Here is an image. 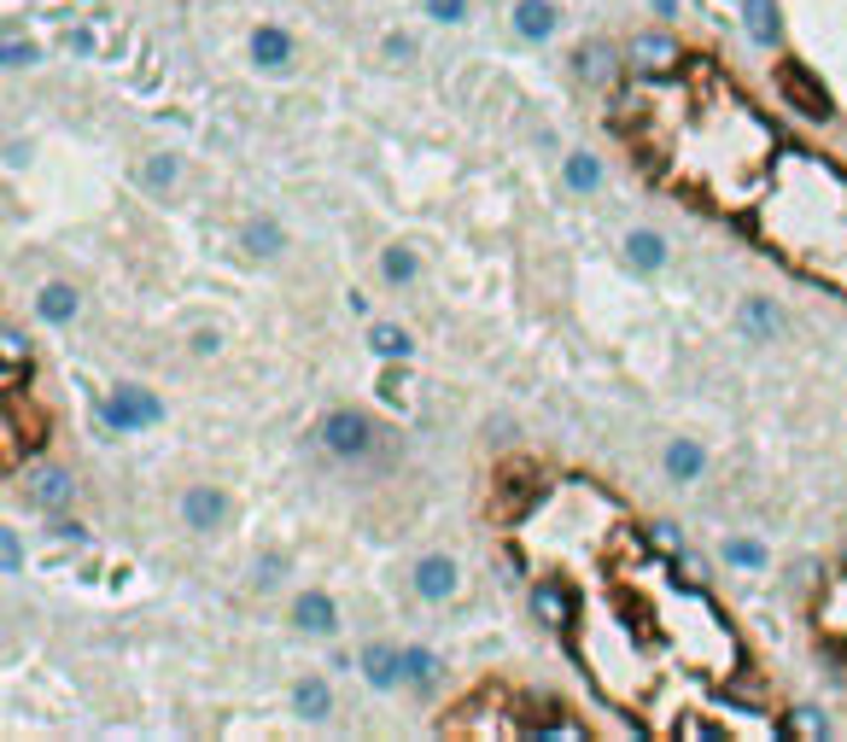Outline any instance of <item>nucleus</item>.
<instances>
[{
  "instance_id": "13",
  "label": "nucleus",
  "mask_w": 847,
  "mask_h": 742,
  "mask_svg": "<svg viewBox=\"0 0 847 742\" xmlns=\"http://www.w3.org/2000/svg\"><path fill=\"white\" fill-rule=\"evenodd\" d=\"M742 24H749V35L760 41V48H772L777 41V0H742Z\"/></svg>"
},
{
  "instance_id": "9",
  "label": "nucleus",
  "mask_w": 847,
  "mask_h": 742,
  "mask_svg": "<svg viewBox=\"0 0 847 742\" xmlns=\"http://www.w3.org/2000/svg\"><path fill=\"white\" fill-rule=\"evenodd\" d=\"M514 30L526 41H550L555 35V7L550 0H521V7H514Z\"/></svg>"
},
{
  "instance_id": "20",
  "label": "nucleus",
  "mask_w": 847,
  "mask_h": 742,
  "mask_svg": "<svg viewBox=\"0 0 847 742\" xmlns=\"http://www.w3.org/2000/svg\"><path fill=\"white\" fill-rule=\"evenodd\" d=\"M596 181H603V164H596L590 153H573V158H567V188H573V194H590Z\"/></svg>"
},
{
  "instance_id": "33",
  "label": "nucleus",
  "mask_w": 847,
  "mask_h": 742,
  "mask_svg": "<svg viewBox=\"0 0 847 742\" xmlns=\"http://www.w3.org/2000/svg\"><path fill=\"white\" fill-rule=\"evenodd\" d=\"M655 7H660V12H672V7H678V0H655Z\"/></svg>"
},
{
  "instance_id": "23",
  "label": "nucleus",
  "mask_w": 847,
  "mask_h": 742,
  "mask_svg": "<svg viewBox=\"0 0 847 742\" xmlns=\"http://www.w3.org/2000/svg\"><path fill=\"white\" fill-rule=\"evenodd\" d=\"M245 245H252V258H281V229L275 222H252V229H245Z\"/></svg>"
},
{
  "instance_id": "15",
  "label": "nucleus",
  "mask_w": 847,
  "mask_h": 742,
  "mask_svg": "<svg viewBox=\"0 0 847 742\" xmlns=\"http://www.w3.org/2000/svg\"><path fill=\"white\" fill-rule=\"evenodd\" d=\"M35 311H41V322H71L76 316V293H71L65 281H53V286H41Z\"/></svg>"
},
{
  "instance_id": "26",
  "label": "nucleus",
  "mask_w": 847,
  "mask_h": 742,
  "mask_svg": "<svg viewBox=\"0 0 847 742\" xmlns=\"http://www.w3.org/2000/svg\"><path fill=\"white\" fill-rule=\"evenodd\" d=\"M427 12L439 18V24H462V18H468V0H427Z\"/></svg>"
},
{
  "instance_id": "14",
  "label": "nucleus",
  "mask_w": 847,
  "mask_h": 742,
  "mask_svg": "<svg viewBox=\"0 0 847 742\" xmlns=\"http://www.w3.org/2000/svg\"><path fill=\"white\" fill-rule=\"evenodd\" d=\"M742 327H749V339H777L783 316H777L772 299H749V304H742Z\"/></svg>"
},
{
  "instance_id": "1",
  "label": "nucleus",
  "mask_w": 847,
  "mask_h": 742,
  "mask_svg": "<svg viewBox=\"0 0 847 742\" xmlns=\"http://www.w3.org/2000/svg\"><path fill=\"white\" fill-rule=\"evenodd\" d=\"M777 94H783V106H795L801 117H818V123L836 112V106H830V88H824V82H818L807 65H795V59L777 71Z\"/></svg>"
},
{
  "instance_id": "21",
  "label": "nucleus",
  "mask_w": 847,
  "mask_h": 742,
  "mask_svg": "<svg viewBox=\"0 0 847 742\" xmlns=\"http://www.w3.org/2000/svg\"><path fill=\"white\" fill-rule=\"evenodd\" d=\"M327 708H334V702H327V684H322V678H304V684H299V713L304 719H327Z\"/></svg>"
},
{
  "instance_id": "18",
  "label": "nucleus",
  "mask_w": 847,
  "mask_h": 742,
  "mask_svg": "<svg viewBox=\"0 0 847 742\" xmlns=\"http://www.w3.org/2000/svg\"><path fill=\"white\" fill-rule=\"evenodd\" d=\"M667 473H672V480H696V473H701V445L696 439H672L667 445Z\"/></svg>"
},
{
  "instance_id": "4",
  "label": "nucleus",
  "mask_w": 847,
  "mask_h": 742,
  "mask_svg": "<svg viewBox=\"0 0 847 742\" xmlns=\"http://www.w3.org/2000/svg\"><path fill=\"white\" fill-rule=\"evenodd\" d=\"M24 491H30L35 509H65L76 498V480L65 468H35V473H24Z\"/></svg>"
},
{
  "instance_id": "29",
  "label": "nucleus",
  "mask_w": 847,
  "mask_h": 742,
  "mask_svg": "<svg viewBox=\"0 0 847 742\" xmlns=\"http://www.w3.org/2000/svg\"><path fill=\"white\" fill-rule=\"evenodd\" d=\"M30 59H35L30 41H7V65H12V71H18V65H30Z\"/></svg>"
},
{
  "instance_id": "12",
  "label": "nucleus",
  "mask_w": 847,
  "mask_h": 742,
  "mask_svg": "<svg viewBox=\"0 0 847 742\" xmlns=\"http://www.w3.org/2000/svg\"><path fill=\"white\" fill-rule=\"evenodd\" d=\"M252 59L263 71H281L286 59H293V41H286V30H275V24H263L258 35H252Z\"/></svg>"
},
{
  "instance_id": "22",
  "label": "nucleus",
  "mask_w": 847,
  "mask_h": 742,
  "mask_svg": "<svg viewBox=\"0 0 847 742\" xmlns=\"http://www.w3.org/2000/svg\"><path fill=\"white\" fill-rule=\"evenodd\" d=\"M783 736H795V742H818V736H830V725H824V713H813V708H801L790 725H783Z\"/></svg>"
},
{
  "instance_id": "5",
  "label": "nucleus",
  "mask_w": 847,
  "mask_h": 742,
  "mask_svg": "<svg viewBox=\"0 0 847 742\" xmlns=\"http://www.w3.org/2000/svg\"><path fill=\"white\" fill-rule=\"evenodd\" d=\"M181 521H188L194 532H217L222 521H229V498L211 485H194L188 498H181Z\"/></svg>"
},
{
  "instance_id": "30",
  "label": "nucleus",
  "mask_w": 847,
  "mask_h": 742,
  "mask_svg": "<svg viewBox=\"0 0 847 742\" xmlns=\"http://www.w3.org/2000/svg\"><path fill=\"white\" fill-rule=\"evenodd\" d=\"M281 579V555H263V567H258V585H275Z\"/></svg>"
},
{
  "instance_id": "3",
  "label": "nucleus",
  "mask_w": 847,
  "mask_h": 742,
  "mask_svg": "<svg viewBox=\"0 0 847 742\" xmlns=\"http://www.w3.org/2000/svg\"><path fill=\"white\" fill-rule=\"evenodd\" d=\"M322 432H327V450H334V457H368V445H375V427H368L357 409H334V416L322 421Z\"/></svg>"
},
{
  "instance_id": "17",
  "label": "nucleus",
  "mask_w": 847,
  "mask_h": 742,
  "mask_svg": "<svg viewBox=\"0 0 847 742\" xmlns=\"http://www.w3.org/2000/svg\"><path fill=\"white\" fill-rule=\"evenodd\" d=\"M626 252H631L637 270H660V263H667V240L649 234V229H637V234L626 240Z\"/></svg>"
},
{
  "instance_id": "6",
  "label": "nucleus",
  "mask_w": 847,
  "mask_h": 742,
  "mask_svg": "<svg viewBox=\"0 0 847 742\" xmlns=\"http://www.w3.org/2000/svg\"><path fill=\"white\" fill-rule=\"evenodd\" d=\"M631 65L649 71V76L672 71V65H678V41H672V35H637V41H631Z\"/></svg>"
},
{
  "instance_id": "31",
  "label": "nucleus",
  "mask_w": 847,
  "mask_h": 742,
  "mask_svg": "<svg viewBox=\"0 0 847 742\" xmlns=\"http://www.w3.org/2000/svg\"><path fill=\"white\" fill-rule=\"evenodd\" d=\"M386 53L391 59H409V53H416V41H409V35H386Z\"/></svg>"
},
{
  "instance_id": "11",
  "label": "nucleus",
  "mask_w": 847,
  "mask_h": 742,
  "mask_svg": "<svg viewBox=\"0 0 847 742\" xmlns=\"http://www.w3.org/2000/svg\"><path fill=\"white\" fill-rule=\"evenodd\" d=\"M293 614H299V626H304V631H316V637H327V631L339 626V614H334V603H327L322 591H304Z\"/></svg>"
},
{
  "instance_id": "28",
  "label": "nucleus",
  "mask_w": 847,
  "mask_h": 742,
  "mask_svg": "<svg viewBox=\"0 0 847 742\" xmlns=\"http://www.w3.org/2000/svg\"><path fill=\"white\" fill-rule=\"evenodd\" d=\"M147 181H153V188H170V181H176V158H170V153L153 158V164H147Z\"/></svg>"
},
{
  "instance_id": "16",
  "label": "nucleus",
  "mask_w": 847,
  "mask_h": 742,
  "mask_svg": "<svg viewBox=\"0 0 847 742\" xmlns=\"http://www.w3.org/2000/svg\"><path fill=\"white\" fill-rule=\"evenodd\" d=\"M532 608H538V614H544V626H555V631H562V626H567V614H573V603H567V591H562V585H538V591H532Z\"/></svg>"
},
{
  "instance_id": "8",
  "label": "nucleus",
  "mask_w": 847,
  "mask_h": 742,
  "mask_svg": "<svg viewBox=\"0 0 847 742\" xmlns=\"http://www.w3.org/2000/svg\"><path fill=\"white\" fill-rule=\"evenodd\" d=\"M416 591L427 596V603H445V596L457 591V562H445V555H427V562L416 567Z\"/></svg>"
},
{
  "instance_id": "2",
  "label": "nucleus",
  "mask_w": 847,
  "mask_h": 742,
  "mask_svg": "<svg viewBox=\"0 0 847 742\" xmlns=\"http://www.w3.org/2000/svg\"><path fill=\"white\" fill-rule=\"evenodd\" d=\"M153 421H164V404L153 398L147 386H117L106 398V427L129 432V427H153Z\"/></svg>"
},
{
  "instance_id": "32",
  "label": "nucleus",
  "mask_w": 847,
  "mask_h": 742,
  "mask_svg": "<svg viewBox=\"0 0 847 742\" xmlns=\"http://www.w3.org/2000/svg\"><path fill=\"white\" fill-rule=\"evenodd\" d=\"M0 550H7V573H18V539H12V532L0 539Z\"/></svg>"
},
{
  "instance_id": "19",
  "label": "nucleus",
  "mask_w": 847,
  "mask_h": 742,
  "mask_svg": "<svg viewBox=\"0 0 847 742\" xmlns=\"http://www.w3.org/2000/svg\"><path fill=\"white\" fill-rule=\"evenodd\" d=\"M368 345H375V357H386V363H391V357H398V363H404L409 352H416V339H409V334H404V327H391V322H380V327H375V334H368Z\"/></svg>"
},
{
  "instance_id": "25",
  "label": "nucleus",
  "mask_w": 847,
  "mask_h": 742,
  "mask_svg": "<svg viewBox=\"0 0 847 742\" xmlns=\"http://www.w3.org/2000/svg\"><path fill=\"white\" fill-rule=\"evenodd\" d=\"M404 678H409L416 690H427V684H432V655H427V649H404Z\"/></svg>"
},
{
  "instance_id": "24",
  "label": "nucleus",
  "mask_w": 847,
  "mask_h": 742,
  "mask_svg": "<svg viewBox=\"0 0 847 742\" xmlns=\"http://www.w3.org/2000/svg\"><path fill=\"white\" fill-rule=\"evenodd\" d=\"M380 270H386V281H416V252H404V245H391V252L380 258Z\"/></svg>"
},
{
  "instance_id": "10",
  "label": "nucleus",
  "mask_w": 847,
  "mask_h": 742,
  "mask_svg": "<svg viewBox=\"0 0 847 742\" xmlns=\"http://www.w3.org/2000/svg\"><path fill=\"white\" fill-rule=\"evenodd\" d=\"M573 65H578V76H585V82L603 88V82H614V48H608V41H585V48L573 53Z\"/></svg>"
},
{
  "instance_id": "7",
  "label": "nucleus",
  "mask_w": 847,
  "mask_h": 742,
  "mask_svg": "<svg viewBox=\"0 0 847 742\" xmlns=\"http://www.w3.org/2000/svg\"><path fill=\"white\" fill-rule=\"evenodd\" d=\"M363 678H368L375 690H391V684L404 678V655L391 649V644H368V649H363Z\"/></svg>"
},
{
  "instance_id": "27",
  "label": "nucleus",
  "mask_w": 847,
  "mask_h": 742,
  "mask_svg": "<svg viewBox=\"0 0 847 742\" xmlns=\"http://www.w3.org/2000/svg\"><path fill=\"white\" fill-rule=\"evenodd\" d=\"M725 555H731V562H742V567H760V562H766V555H760V544H749V539H731Z\"/></svg>"
}]
</instances>
